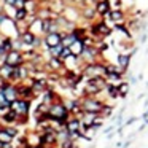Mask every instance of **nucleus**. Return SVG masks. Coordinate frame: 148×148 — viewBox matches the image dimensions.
Instances as JSON below:
<instances>
[{
  "instance_id": "f257e3e1",
  "label": "nucleus",
  "mask_w": 148,
  "mask_h": 148,
  "mask_svg": "<svg viewBox=\"0 0 148 148\" xmlns=\"http://www.w3.org/2000/svg\"><path fill=\"white\" fill-rule=\"evenodd\" d=\"M105 73H107V67L105 64H100V62H88L81 69V75L84 77V80L96 77H105Z\"/></svg>"
},
{
  "instance_id": "f03ea898",
  "label": "nucleus",
  "mask_w": 148,
  "mask_h": 148,
  "mask_svg": "<svg viewBox=\"0 0 148 148\" xmlns=\"http://www.w3.org/2000/svg\"><path fill=\"white\" fill-rule=\"evenodd\" d=\"M89 32L94 40H100L102 42L103 37H108L112 34V29H110V26L105 21H94L89 26Z\"/></svg>"
},
{
  "instance_id": "7ed1b4c3",
  "label": "nucleus",
  "mask_w": 148,
  "mask_h": 148,
  "mask_svg": "<svg viewBox=\"0 0 148 148\" xmlns=\"http://www.w3.org/2000/svg\"><path fill=\"white\" fill-rule=\"evenodd\" d=\"M105 103L102 100H99L97 97H89V96H84V99L81 100V108L83 112L88 113H100V110L103 108Z\"/></svg>"
},
{
  "instance_id": "20e7f679",
  "label": "nucleus",
  "mask_w": 148,
  "mask_h": 148,
  "mask_svg": "<svg viewBox=\"0 0 148 148\" xmlns=\"http://www.w3.org/2000/svg\"><path fill=\"white\" fill-rule=\"evenodd\" d=\"M10 108L13 112H16L18 118L19 116H27L29 115V110H30V99H21V97H18L16 100H13L10 103Z\"/></svg>"
},
{
  "instance_id": "39448f33",
  "label": "nucleus",
  "mask_w": 148,
  "mask_h": 148,
  "mask_svg": "<svg viewBox=\"0 0 148 148\" xmlns=\"http://www.w3.org/2000/svg\"><path fill=\"white\" fill-rule=\"evenodd\" d=\"M3 58H5L3 62L11 65V67H19V65H23L26 62L24 61V53L19 51V49H10Z\"/></svg>"
},
{
  "instance_id": "423d86ee",
  "label": "nucleus",
  "mask_w": 148,
  "mask_h": 148,
  "mask_svg": "<svg viewBox=\"0 0 148 148\" xmlns=\"http://www.w3.org/2000/svg\"><path fill=\"white\" fill-rule=\"evenodd\" d=\"M43 45L48 49L51 48H58V46L62 45V32H49L43 37Z\"/></svg>"
},
{
  "instance_id": "0eeeda50",
  "label": "nucleus",
  "mask_w": 148,
  "mask_h": 148,
  "mask_svg": "<svg viewBox=\"0 0 148 148\" xmlns=\"http://www.w3.org/2000/svg\"><path fill=\"white\" fill-rule=\"evenodd\" d=\"M2 91H3L5 97H7V100H8L10 103L13 102V100H16L18 97H19V96H18V88H16V84H13L11 81H8V83L5 84V88H3Z\"/></svg>"
},
{
  "instance_id": "6e6552de",
  "label": "nucleus",
  "mask_w": 148,
  "mask_h": 148,
  "mask_svg": "<svg viewBox=\"0 0 148 148\" xmlns=\"http://www.w3.org/2000/svg\"><path fill=\"white\" fill-rule=\"evenodd\" d=\"M94 8H96V13L99 14L100 18H103V16H107V14L110 13L112 3H110V0H99V2L94 5Z\"/></svg>"
},
{
  "instance_id": "1a4fd4ad",
  "label": "nucleus",
  "mask_w": 148,
  "mask_h": 148,
  "mask_svg": "<svg viewBox=\"0 0 148 148\" xmlns=\"http://www.w3.org/2000/svg\"><path fill=\"white\" fill-rule=\"evenodd\" d=\"M81 18H83L84 21H88V23H94V21L97 19V18H99V14L96 13V8L94 7H83L81 8Z\"/></svg>"
},
{
  "instance_id": "9d476101",
  "label": "nucleus",
  "mask_w": 148,
  "mask_h": 148,
  "mask_svg": "<svg viewBox=\"0 0 148 148\" xmlns=\"http://www.w3.org/2000/svg\"><path fill=\"white\" fill-rule=\"evenodd\" d=\"M29 73L30 70L27 69V65H19V67H14V72H13V80H19V81H24L29 78Z\"/></svg>"
},
{
  "instance_id": "9b49d317",
  "label": "nucleus",
  "mask_w": 148,
  "mask_h": 148,
  "mask_svg": "<svg viewBox=\"0 0 148 148\" xmlns=\"http://www.w3.org/2000/svg\"><path fill=\"white\" fill-rule=\"evenodd\" d=\"M107 16H108V19L112 21L113 24H121L123 21H124L126 14L121 8H115V10H110V13L107 14Z\"/></svg>"
},
{
  "instance_id": "f8f14e48",
  "label": "nucleus",
  "mask_w": 148,
  "mask_h": 148,
  "mask_svg": "<svg viewBox=\"0 0 148 148\" xmlns=\"http://www.w3.org/2000/svg\"><path fill=\"white\" fill-rule=\"evenodd\" d=\"M46 64H48L46 67H48L49 70H53V72H59V70L64 69V61H62L61 58H54V56H49V59H48Z\"/></svg>"
},
{
  "instance_id": "ddd939ff",
  "label": "nucleus",
  "mask_w": 148,
  "mask_h": 148,
  "mask_svg": "<svg viewBox=\"0 0 148 148\" xmlns=\"http://www.w3.org/2000/svg\"><path fill=\"white\" fill-rule=\"evenodd\" d=\"M21 42L24 43V46H35V40H37V34H34L32 30H26L24 34L19 35Z\"/></svg>"
},
{
  "instance_id": "4468645a",
  "label": "nucleus",
  "mask_w": 148,
  "mask_h": 148,
  "mask_svg": "<svg viewBox=\"0 0 148 148\" xmlns=\"http://www.w3.org/2000/svg\"><path fill=\"white\" fill-rule=\"evenodd\" d=\"M13 72H14V67L5 64V62L0 64V78H3L7 81H11L13 80Z\"/></svg>"
},
{
  "instance_id": "2eb2a0df",
  "label": "nucleus",
  "mask_w": 148,
  "mask_h": 148,
  "mask_svg": "<svg viewBox=\"0 0 148 148\" xmlns=\"http://www.w3.org/2000/svg\"><path fill=\"white\" fill-rule=\"evenodd\" d=\"M27 16H29V11H27V8H18V10H14L13 13V19L16 21V23H26Z\"/></svg>"
},
{
  "instance_id": "dca6fc26",
  "label": "nucleus",
  "mask_w": 148,
  "mask_h": 148,
  "mask_svg": "<svg viewBox=\"0 0 148 148\" xmlns=\"http://www.w3.org/2000/svg\"><path fill=\"white\" fill-rule=\"evenodd\" d=\"M70 51H72V54L75 56V58H80L81 56V53H83V49H84V45L81 43V40H75L73 43H72L70 46Z\"/></svg>"
},
{
  "instance_id": "f3484780",
  "label": "nucleus",
  "mask_w": 148,
  "mask_h": 148,
  "mask_svg": "<svg viewBox=\"0 0 148 148\" xmlns=\"http://www.w3.org/2000/svg\"><path fill=\"white\" fill-rule=\"evenodd\" d=\"M132 54H134V51L129 53V54H119L118 56V65H119V67L126 70V69L129 67V62H131V56Z\"/></svg>"
},
{
  "instance_id": "a211bd4d",
  "label": "nucleus",
  "mask_w": 148,
  "mask_h": 148,
  "mask_svg": "<svg viewBox=\"0 0 148 148\" xmlns=\"http://www.w3.org/2000/svg\"><path fill=\"white\" fill-rule=\"evenodd\" d=\"M78 40L73 32H62V46H70L72 43Z\"/></svg>"
},
{
  "instance_id": "6ab92c4d",
  "label": "nucleus",
  "mask_w": 148,
  "mask_h": 148,
  "mask_svg": "<svg viewBox=\"0 0 148 148\" xmlns=\"http://www.w3.org/2000/svg\"><path fill=\"white\" fill-rule=\"evenodd\" d=\"M0 118H2V121H3V123H14L18 119V115H16V112H13V110L8 107V112L5 113V115H2Z\"/></svg>"
},
{
  "instance_id": "aec40b11",
  "label": "nucleus",
  "mask_w": 148,
  "mask_h": 148,
  "mask_svg": "<svg viewBox=\"0 0 148 148\" xmlns=\"http://www.w3.org/2000/svg\"><path fill=\"white\" fill-rule=\"evenodd\" d=\"M0 142H2V143H11V142H13V137H11L10 132L5 127L0 129Z\"/></svg>"
},
{
  "instance_id": "412c9836",
  "label": "nucleus",
  "mask_w": 148,
  "mask_h": 148,
  "mask_svg": "<svg viewBox=\"0 0 148 148\" xmlns=\"http://www.w3.org/2000/svg\"><path fill=\"white\" fill-rule=\"evenodd\" d=\"M0 45L5 49V53H8L10 49H13V38L11 37H3V40L0 42Z\"/></svg>"
},
{
  "instance_id": "4be33fe9",
  "label": "nucleus",
  "mask_w": 148,
  "mask_h": 148,
  "mask_svg": "<svg viewBox=\"0 0 148 148\" xmlns=\"http://www.w3.org/2000/svg\"><path fill=\"white\" fill-rule=\"evenodd\" d=\"M107 91H108V96L110 97H119V92H118V86L116 84H107Z\"/></svg>"
},
{
  "instance_id": "5701e85b",
  "label": "nucleus",
  "mask_w": 148,
  "mask_h": 148,
  "mask_svg": "<svg viewBox=\"0 0 148 148\" xmlns=\"http://www.w3.org/2000/svg\"><path fill=\"white\" fill-rule=\"evenodd\" d=\"M70 56H72L70 48H69V46H62V48H61V54H59V58H61L62 61H65V59H69Z\"/></svg>"
},
{
  "instance_id": "b1692460",
  "label": "nucleus",
  "mask_w": 148,
  "mask_h": 148,
  "mask_svg": "<svg viewBox=\"0 0 148 148\" xmlns=\"http://www.w3.org/2000/svg\"><path fill=\"white\" fill-rule=\"evenodd\" d=\"M118 92H119V96H121V97L127 96V92H129V84H127V83H121V84L118 86Z\"/></svg>"
},
{
  "instance_id": "393cba45",
  "label": "nucleus",
  "mask_w": 148,
  "mask_h": 148,
  "mask_svg": "<svg viewBox=\"0 0 148 148\" xmlns=\"http://www.w3.org/2000/svg\"><path fill=\"white\" fill-rule=\"evenodd\" d=\"M112 112H113V108L110 105H103V108L100 110L99 115H102V118H108V116L112 115Z\"/></svg>"
},
{
  "instance_id": "a878e982",
  "label": "nucleus",
  "mask_w": 148,
  "mask_h": 148,
  "mask_svg": "<svg viewBox=\"0 0 148 148\" xmlns=\"http://www.w3.org/2000/svg\"><path fill=\"white\" fill-rule=\"evenodd\" d=\"M102 124H103V119H102V116H100V115H97L96 118H94V121L91 123V126H92L94 129H99V127H102Z\"/></svg>"
},
{
  "instance_id": "bb28decb",
  "label": "nucleus",
  "mask_w": 148,
  "mask_h": 148,
  "mask_svg": "<svg viewBox=\"0 0 148 148\" xmlns=\"http://www.w3.org/2000/svg\"><path fill=\"white\" fill-rule=\"evenodd\" d=\"M5 129H7L8 132H10V135H11L13 138L18 135V129H16V127H11V126H10V127H5Z\"/></svg>"
},
{
  "instance_id": "cd10ccee",
  "label": "nucleus",
  "mask_w": 148,
  "mask_h": 148,
  "mask_svg": "<svg viewBox=\"0 0 148 148\" xmlns=\"http://www.w3.org/2000/svg\"><path fill=\"white\" fill-rule=\"evenodd\" d=\"M14 3H16V0H3V5H5V7L14 8Z\"/></svg>"
},
{
  "instance_id": "c85d7f7f",
  "label": "nucleus",
  "mask_w": 148,
  "mask_h": 148,
  "mask_svg": "<svg viewBox=\"0 0 148 148\" xmlns=\"http://www.w3.org/2000/svg\"><path fill=\"white\" fill-rule=\"evenodd\" d=\"M5 54H7V53H5V49L2 48V45H0V58H3Z\"/></svg>"
},
{
  "instance_id": "c756f323",
  "label": "nucleus",
  "mask_w": 148,
  "mask_h": 148,
  "mask_svg": "<svg viewBox=\"0 0 148 148\" xmlns=\"http://www.w3.org/2000/svg\"><path fill=\"white\" fill-rule=\"evenodd\" d=\"M0 129H2V126H0Z\"/></svg>"
}]
</instances>
